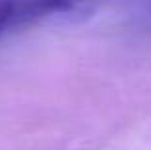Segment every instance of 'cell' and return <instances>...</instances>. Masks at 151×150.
<instances>
[{"label":"cell","instance_id":"1","mask_svg":"<svg viewBox=\"0 0 151 150\" xmlns=\"http://www.w3.org/2000/svg\"><path fill=\"white\" fill-rule=\"evenodd\" d=\"M14 0H0V37L12 31Z\"/></svg>","mask_w":151,"mask_h":150}]
</instances>
